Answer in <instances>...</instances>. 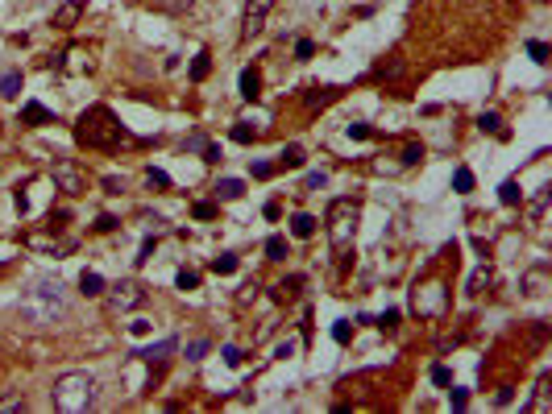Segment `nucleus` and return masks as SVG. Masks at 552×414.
I'll return each instance as SVG.
<instances>
[{
    "label": "nucleus",
    "instance_id": "obj_1",
    "mask_svg": "<svg viewBox=\"0 0 552 414\" xmlns=\"http://www.w3.org/2000/svg\"><path fill=\"white\" fill-rule=\"evenodd\" d=\"M66 311H71V303H66V290H62L58 278H37V282L25 290V299L17 303L21 323H29V328H37V332L62 323Z\"/></svg>",
    "mask_w": 552,
    "mask_h": 414
},
{
    "label": "nucleus",
    "instance_id": "obj_2",
    "mask_svg": "<svg viewBox=\"0 0 552 414\" xmlns=\"http://www.w3.org/2000/svg\"><path fill=\"white\" fill-rule=\"evenodd\" d=\"M75 141L87 145V149H116V145L125 141V129H121V120L112 116V108L91 104V108H83L79 120H75Z\"/></svg>",
    "mask_w": 552,
    "mask_h": 414
},
{
    "label": "nucleus",
    "instance_id": "obj_3",
    "mask_svg": "<svg viewBox=\"0 0 552 414\" xmlns=\"http://www.w3.org/2000/svg\"><path fill=\"white\" fill-rule=\"evenodd\" d=\"M357 220H362V203H357V199H332V203H328L324 224H328V245H332V253H337V265H341V270H345V265H349V257H353Z\"/></svg>",
    "mask_w": 552,
    "mask_h": 414
},
{
    "label": "nucleus",
    "instance_id": "obj_4",
    "mask_svg": "<svg viewBox=\"0 0 552 414\" xmlns=\"http://www.w3.org/2000/svg\"><path fill=\"white\" fill-rule=\"evenodd\" d=\"M96 377L91 373H62L50 390V402L58 414H87L96 406Z\"/></svg>",
    "mask_w": 552,
    "mask_h": 414
},
{
    "label": "nucleus",
    "instance_id": "obj_5",
    "mask_svg": "<svg viewBox=\"0 0 552 414\" xmlns=\"http://www.w3.org/2000/svg\"><path fill=\"white\" fill-rule=\"evenodd\" d=\"M411 307H416V315H424V319H445V311H449V290H445V282H436V278L416 282Z\"/></svg>",
    "mask_w": 552,
    "mask_h": 414
},
{
    "label": "nucleus",
    "instance_id": "obj_6",
    "mask_svg": "<svg viewBox=\"0 0 552 414\" xmlns=\"http://www.w3.org/2000/svg\"><path fill=\"white\" fill-rule=\"evenodd\" d=\"M141 303H145V286H141L137 278H125V282H116V286L108 290V311H112V315L137 311Z\"/></svg>",
    "mask_w": 552,
    "mask_h": 414
},
{
    "label": "nucleus",
    "instance_id": "obj_7",
    "mask_svg": "<svg viewBox=\"0 0 552 414\" xmlns=\"http://www.w3.org/2000/svg\"><path fill=\"white\" fill-rule=\"evenodd\" d=\"M50 182H54V191H62V195H83V191H87V178H83V170H79L71 158H58V162H54Z\"/></svg>",
    "mask_w": 552,
    "mask_h": 414
},
{
    "label": "nucleus",
    "instance_id": "obj_8",
    "mask_svg": "<svg viewBox=\"0 0 552 414\" xmlns=\"http://www.w3.org/2000/svg\"><path fill=\"white\" fill-rule=\"evenodd\" d=\"M270 4H274V0H245V17H241V37H245V41H249L253 33H262V29H266Z\"/></svg>",
    "mask_w": 552,
    "mask_h": 414
},
{
    "label": "nucleus",
    "instance_id": "obj_9",
    "mask_svg": "<svg viewBox=\"0 0 552 414\" xmlns=\"http://www.w3.org/2000/svg\"><path fill=\"white\" fill-rule=\"evenodd\" d=\"M175 348H179V340H175V336H166V340H158V344H150V348H141V352H129V357H133V361H141V365H158V369H162V365H166V357H170Z\"/></svg>",
    "mask_w": 552,
    "mask_h": 414
},
{
    "label": "nucleus",
    "instance_id": "obj_10",
    "mask_svg": "<svg viewBox=\"0 0 552 414\" xmlns=\"http://www.w3.org/2000/svg\"><path fill=\"white\" fill-rule=\"evenodd\" d=\"M21 124H25V129H42V124H54V112H50L46 104L29 100V104L21 108Z\"/></svg>",
    "mask_w": 552,
    "mask_h": 414
},
{
    "label": "nucleus",
    "instance_id": "obj_11",
    "mask_svg": "<svg viewBox=\"0 0 552 414\" xmlns=\"http://www.w3.org/2000/svg\"><path fill=\"white\" fill-rule=\"evenodd\" d=\"M552 282H549V265H536V270H528L524 274V294H532V299H540V294H549Z\"/></svg>",
    "mask_w": 552,
    "mask_h": 414
},
{
    "label": "nucleus",
    "instance_id": "obj_12",
    "mask_svg": "<svg viewBox=\"0 0 552 414\" xmlns=\"http://www.w3.org/2000/svg\"><path fill=\"white\" fill-rule=\"evenodd\" d=\"M549 390H552V377L544 373V377L536 382V398H532V402H528L524 411H528V414H549V411H552V398H549Z\"/></svg>",
    "mask_w": 552,
    "mask_h": 414
},
{
    "label": "nucleus",
    "instance_id": "obj_13",
    "mask_svg": "<svg viewBox=\"0 0 552 414\" xmlns=\"http://www.w3.org/2000/svg\"><path fill=\"white\" fill-rule=\"evenodd\" d=\"M79 17H83V0H66V4L54 12V29H75Z\"/></svg>",
    "mask_w": 552,
    "mask_h": 414
},
{
    "label": "nucleus",
    "instance_id": "obj_14",
    "mask_svg": "<svg viewBox=\"0 0 552 414\" xmlns=\"http://www.w3.org/2000/svg\"><path fill=\"white\" fill-rule=\"evenodd\" d=\"M316 228H320V220H316V216H308V211L291 216V236H299V241H312V236H316Z\"/></svg>",
    "mask_w": 552,
    "mask_h": 414
},
{
    "label": "nucleus",
    "instance_id": "obj_15",
    "mask_svg": "<svg viewBox=\"0 0 552 414\" xmlns=\"http://www.w3.org/2000/svg\"><path fill=\"white\" fill-rule=\"evenodd\" d=\"M549 203H552V187H540V191H536V199L528 203V220H532V224H540V220H544V211H549Z\"/></svg>",
    "mask_w": 552,
    "mask_h": 414
},
{
    "label": "nucleus",
    "instance_id": "obj_16",
    "mask_svg": "<svg viewBox=\"0 0 552 414\" xmlns=\"http://www.w3.org/2000/svg\"><path fill=\"white\" fill-rule=\"evenodd\" d=\"M258 95H262V75L253 66H245L241 70V100H258Z\"/></svg>",
    "mask_w": 552,
    "mask_h": 414
},
{
    "label": "nucleus",
    "instance_id": "obj_17",
    "mask_svg": "<svg viewBox=\"0 0 552 414\" xmlns=\"http://www.w3.org/2000/svg\"><path fill=\"white\" fill-rule=\"evenodd\" d=\"M303 162H308L303 145H283V153H278V166H283V170H299Z\"/></svg>",
    "mask_w": 552,
    "mask_h": 414
},
{
    "label": "nucleus",
    "instance_id": "obj_18",
    "mask_svg": "<svg viewBox=\"0 0 552 414\" xmlns=\"http://www.w3.org/2000/svg\"><path fill=\"white\" fill-rule=\"evenodd\" d=\"M208 70H212V54H208V50H199V54L191 58V70H187V75H191V83H204V79H208Z\"/></svg>",
    "mask_w": 552,
    "mask_h": 414
},
{
    "label": "nucleus",
    "instance_id": "obj_19",
    "mask_svg": "<svg viewBox=\"0 0 552 414\" xmlns=\"http://www.w3.org/2000/svg\"><path fill=\"white\" fill-rule=\"evenodd\" d=\"M332 100H337V87H308V95H303L308 108H324V104H332Z\"/></svg>",
    "mask_w": 552,
    "mask_h": 414
},
{
    "label": "nucleus",
    "instance_id": "obj_20",
    "mask_svg": "<svg viewBox=\"0 0 552 414\" xmlns=\"http://www.w3.org/2000/svg\"><path fill=\"white\" fill-rule=\"evenodd\" d=\"M79 290H83L87 299H100V294H104V278H100L96 270H83V278H79Z\"/></svg>",
    "mask_w": 552,
    "mask_h": 414
},
{
    "label": "nucleus",
    "instance_id": "obj_21",
    "mask_svg": "<svg viewBox=\"0 0 552 414\" xmlns=\"http://www.w3.org/2000/svg\"><path fill=\"white\" fill-rule=\"evenodd\" d=\"M0 95L4 100H17L21 95V70H4L0 75Z\"/></svg>",
    "mask_w": 552,
    "mask_h": 414
},
{
    "label": "nucleus",
    "instance_id": "obj_22",
    "mask_svg": "<svg viewBox=\"0 0 552 414\" xmlns=\"http://www.w3.org/2000/svg\"><path fill=\"white\" fill-rule=\"evenodd\" d=\"M245 195V182L241 178H220L216 182V199H241Z\"/></svg>",
    "mask_w": 552,
    "mask_h": 414
},
{
    "label": "nucleus",
    "instance_id": "obj_23",
    "mask_svg": "<svg viewBox=\"0 0 552 414\" xmlns=\"http://www.w3.org/2000/svg\"><path fill=\"white\" fill-rule=\"evenodd\" d=\"M453 191H457V195H470V191H474V170H470V166H457V170H453Z\"/></svg>",
    "mask_w": 552,
    "mask_h": 414
},
{
    "label": "nucleus",
    "instance_id": "obj_24",
    "mask_svg": "<svg viewBox=\"0 0 552 414\" xmlns=\"http://www.w3.org/2000/svg\"><path fill=\"white\" fill-rule=\"evenodd\" d=\"M499 199H503L507 207H519V203H524V191H519V182H515V178H507V182L499 187Z\"/></svg>",
    "mask_w": 552,
    "mask_h": 414
},
{
    "label": "nucleus",
    "instance_id": "obj_25",
    "mask_svg": "<svg viewBox=\"0 0 552 414\" xmlns=\"http://www.w3.org/2000/svg\"><path fill=\"white\" fill-rule=\"evenodd\" d=\"M490 286H495V274H490L486 265H482V270H478V274L465 282V290H470V294H482V290H490Z\"/></svg>",
    "mask_w": 552,
    "mask_h": 414
},
{
    "label": "nucleus",
    "instance_id": "obj_26",
    "mask_svg": "<svg viewBox=\"0 0 552 414\" xmlns=\"http://www.w3.org/2000/svg\"><path fill=\"white\" fill-rule=\"evenodd\" d=\"M229 137H233L237 145H253V141H258V129H253V124H245V120H237Z\"/></svg>",
    "mask_w": 552,
    "mask_h": 414
},
{
    "label": "nucleus",
    "instance_id": "obj_27",
    "mask_svg": "<svg viewBox=\"0 0 552 414\" xmlns=\"http://www.w3.org/2000/svg\"><path fill=\"white\" fill-rule=\"evenodd\" d=\"M266 257L270 261H287V236H270L266 241Z\"/></svg>",
    "mask_w": 552,
    "mask_h": 414
},
{
    "label": "nucleus",
    "instance_id": "obj_28",
    "mask_svg": "<svg viewBox=\"0 0 552 414\" xmlns=\"http://www.w3.org/2000/svg\"><path fill=\"white\" fill-rule=\"evenodd\" d=\"M299 286H303V278H287V282H278V286H274V299H283V303H287V299H295V294H299Z\"/></svg>",
    "mask_w": 552,
    "mask_h": 414
},
{
    "label": "nucleus",
    "instance_id": "obj_29",
    "mask_svg": "<svg viewBox=\"0 0 552 414\" xmlns=\"http://www.w3.org/2000/svg\"><path fill=\"white\" fill-rule=\"evenodd\" d=\"M145 182H150V187H158V191H166V187H170V174H166V170H158V166H150V170H145Z\"/></svg>",
    "mask_w": 552,
    "mask_h": 414
},
{
    "label": "nucleus",
    "instance_id": "obj_30",
    "mask_svg": "<svg viewBox=\"0 0 552 414\" xmlns=\"http://www.w3.org/2000/svg\"><path fill=\"white\" fill-rule=\"evenodd\" d=\"M212 274H237V257H233V253H220V257L212 261Z\"/></svg>",
    "mask_w": 552,
    "mask_h": 414
},
{
    "label": "nucleus",
    "instance_id": "obj_31",
    "mask_svg": "<svg viewBox=\"0 0 552 414\" xmlns=\"http://www.w3.org/2000/svg\"><path fill=\"white\" fill-rule=\"evenodd\" d=\"M175 286H179V290H195V286H199V274H195V270H179V274H175Z\"/></svg>",
    "mask_w": 552,
    "mask_h": 414
},
{
    "label": "nucleus",
    "instance_id": "obj_32",
    "mask_svg": "<svg viewBox=\"0 0 552 414\" xmlns=\"http://www.w3.org/2000/svg\"><path fill=\"white\" fill-rule=\"evenodd\" d=\"M478 129H482V133H503V120H499L495 112H482V116H478Z\"/></svg>",
    "mask_w": 552,
    "mask_h": 414
},
{
    "label": "nucleus",
    "instance_id": "obj_33",
    "mask_svg": "<svg viewBox=\"0 0 552 414\" xmlns=\"http://www.w3.org/2000/svg\"><path fill=\"white\" fill-rule=\"evenodd\" d=\"M349 336H353V323H349V319H337V323H332V340H337V344H349Z\"/></svg>",
    "mask_w": 552,
    "mask_h": 414
},
{
    "label": "nucleus",
    "instance_id": "obj_34",
    "mask_svg": "<svg viewBox=\"0 0 552 414\" xmlns=\"http://www.w3.org/2000/svg\"><path fill=\"white\" fill-rule=\"evenodd\" d=\"M416 162H424V145H420V141H411V145L403 149V166H416Z\"/></svg>",
    "mask_w": 552,
    "mask_h": 414
},
{
    "label": "nucleus",
    "instance_id": "obj_35",
    "mask_svg": "<svg viewBox=\"0 0 552 414\" xmlns=\"http://www.w3.org/2000/svg\"><path fill=\"white\" fill-rule=\"evenodd\" d=\"M208 348H212L208 340H191V344H187V361H204V357H208Z\"/></svg>",
    "mask_w": 552,
    "mask_h": 414
},
{
    "label": "nucleus",
    "instance_id": "obj_36",
    "mask_svg": "<svg viewBox=\"0 0 552 414\" xmlns=\"http://www.w3.org/2000/svg\"><path fill=\"white\" fill-rule=\"evenodd\" d=\"M528 54H532V62H540V66L549 62V46H544V41H528Z\"/></svg>",
    "mask_w": 552,
    "mask_h": 414
},
{
    "label": "nucleus",
    "instance_id": "obj_37",
    "mask_svg": "<svg viewBox=\"0 0 552 414\" xmlns=\"http://www.w3.org/2000/svg\"><path fill=\"white\" fill-rule=\"evenodd\" d=\"M191 216H195V220H212V216H216V203H208V199H199V203L191 207Z\"/></svg>",
    "mask_w": 552,
    "mask_h": 414
},
{
    "label": "nucleus",
    "instance_id": "obj_38",
    "mask_svg": "<svg viewBox=\"0 0 552 414\" xmlns=\"http://www.w3.org/2000/svg\"><path fill=\"white\" fill-rule=\"evenodd\" d=\"M8 411H25V398H21V394H8V398H0V414H8Z\"/></svg>",
    "mask_w": 552,
    "mask_h": 414
},
{
    "label": "nucleus",
    "instance_id": "obj_39",
    "mask_svg": "<svg viewBox=\"0 0 552 414\" xmlns=\"http://www.w3.org/2000/svg\"><path fill=\"white\" fill-rule=\"evenodd\" d=\"M312 54H316V41L312 37H299L295 41V58H312Z\"/></svg>",
    "mask_w": 552,
    "mask_h": 414
},
{
    "label": "nucleus",
    "instance_id": "obj_40",
    "mask_svg": "<svg viewBox=\"0 0 552 414\" xmlns=\"http://www.w3.org/2000/svg\"><path fill=\"white\" fill-rule=\"evenodd\" d=\"M349 137H353V141H366V137H374V129L362 124V120H353V124H349Z\"/></svg>",
    "mask_w": 552,
    "mask_h": 414
},
{
    "label": "nucleus",
    "instance_id": "obj_41",
    "mask_svg": "<svg viewBox=\"0 0 552 414\" xmlns=\"http://www.w3.org/2000/svg\"><path fill=\"white\" fill-rule=\"evenodd\" d=\"M324 182H328V174H324V170H312V174L303 178V187H308V191H320Z\"/></svg>",
    "mask_w": 552,
    "mask_h": 414
},
{
    "label": "nucleus",
    "instance_id": "obj_42",
    "mask_svg": "<svg viewBox=\"0 0 552 414\" xmlns=\"http://www.w3.org/2000/svg\"><path fill=\"white\" fill-rule=\"evenodd\" d=\"M449 406H453V411H465V406H470V394H465V390H449Z\"/></svg>",
    "mask_w": 552,
    "mask_h": 414
},
{
    "label": "nucleus",
    "instance_id": "obj_43",
    "mask_svg": "<svg viewBox=\"0 0 552 414\" xmlns=\"http://www.w3.org/2000/svg\"><path fill=\"white\" fill-rule=\"evenodd\" d=\"M154 245H158V236H145V241H141V253H137V265H145V261H150Z\"/></svg>",
    "mask_w": 552,
    "mask_h": 414
},
{
    "label": "nucleus",
    "instance_id": "obj_44",
    "mask_svg": "<svg viewBox=\"0 0 552 414\" xmlns=\"http://www.w3.org/2000/svg\"><path fill=\"white\" fill-rule=\"evenodd\" d=\"M378 328H382V332H395V328H399V311L391 307V311H386V315L378 319Z\"/></svg>",
    "mask_w": 552,
    "mask_h": 414
},
{
    "label": "nucleus",
    "instance_id": "obj_45",
    "mask_svg": "<svg viewBox=\"0 0 552 414\" xmlns=\"http://www.w3.org/2000/svg\"><path fill=\"white\" fill-rule=\"evenodd\" d=\"M220 357H224V365H241V348H237V344H224Z\"/></svg>",
    "mask_w": 552,
    "mask_h": 414
},
{
    "label": "nucleus",
    "instance_id": "obj_46",
    "mask_svg": "<svg viewBox=\"0 0 552 414\" xmlns=\"http://www.w3.org/2000/svg\"><path fill=\"white\" fill-rule=\"evenodd\" d=\"M112 228H121L116 216H100V220H96V232H112Z\"/></svg>",
    "mask_w": 552,
    "mask_h": 414
},
{
    "label": "nucleus",
    "instance_id": "obj_47",
    "mask_svg": "<svg viewBox=\"0 0 552 414\" xmlns=\"http://www.w3.org/2000/svg\"><path fill=\"white\" fill-rule=\"evenodd\" d=\"M432 382H436V386H453V373H449L445 365H436V369H432Z\"/></svg>",
    "mask_w": 552,
    "mask_h": 414
},
{
    "label": "nucleus",
    "instance_id": "obj_48",
    "mask_svg": "<svg viewBox=\"0 0 552 414\" xmlns=\"http://www.w3.org/2000/svg\"><path fill=\"white\" fill-rule=\"evenodd\" d=\"M158 8H166V12H183V8H191V0H158Z\"/></svg>",
    "mask_w": 552,
    "mask_h": 414
},
{
    "label": "nucleus",
    "instance_id": "obj_49",
    "mask_svg": "<svg viewBox=\"0 0 552 414\" xmlns=\"http://www.w3.org/2000/svg\"><path fill=\"white\" fill-rule=\"evenodd\" d=\"M104 191H108V195H121V191H125V178H112V174H108V178H104Z\"/></svg>",
    "mask_w": 552,
    "mask_h": 414
},
{
    "label": "nucleus",
    "instance_id": "obj_50",
    "mask_svg": "<svg viewBox=\"0 0 552 414\" xmlns=\"http://www.w3.org/2000/svg\"><path fill=\"white\" fill-rule=\"evenodd\" d=\"M270 174H274L270 162H253V178H270Z\"/></svg>",
    "mask_w": 552,
    "mask_h": 414
},
{
    "label": "nucleus",
    "instance_id": "obj_51",
    "mask_svg": "<svg viewBox=\"0 0 552 414\" xmlns=\"http://www.w3.org/2000/svg\"><path fill=\"white\" fill-rule=\"evenodd\" d=\"M150 328H154V323H145V319H133V323H129L133 336H150Z\"/></svg>",
    "mask_w": 552,
    "mask_h": 414
},
{
    "label": "nucleus",
    "instance_id": "obj_52",
    "mask_svg": "<svg viewBox=\"0 0 552 414\" xmlns=\"http://www.w3.org/2000/svg\"><path fill=\"white\" fill-rule=\"evenodd\" d=\"M204 145H208V141H204V137H199V133H191V137H187V141H183V149H204Z\"/></svg>",
    "mask_w": 552,
    "mask_h": 414
},
{
    "label": "nucleus",
    "instance_id": "obj_53",
    "mask_svg": "<svg viewBox=\"0 0 552 414\" xmlns=\"http://www.w3.org/2000/svg\"><path fill=\"white\" fill-rule=\"evenodd\" d=\"M204 162H220V145H204Z\"/></svg>",
    "mask_w": 552,
    "mask_h": 414
},
{
    "label": "nucleus",
    "instance_id": "obj_54",
    "mask_svg": "<svg viewBox=\"0 0 552 414\" xmlns=\"http://www.w3.org/2000/svg\"><path fill=\"white\" fill-rule=\"evenodd\" d=\"M287 357H295V344L287 340V344H278V361H287Z\"/></svg>",
    "mask_w": 552,
    "mask_h": 414
},
{
    "label": "nucleus",
    "instance_id": "obj_55",
    "mask_svg": "<svg viewBox=\"0 0 552 414\" xmlns=\"http://www.w3.org/2000/svg\"><path fill=\"white\" fill-rule=\"evenodd\" d=\"M495 402H499V406H507V402H511V386H503V390L495 394Z\"/></svg>",
    "mask_w": 552,
    "mask_h": 414
}]
</instances>
